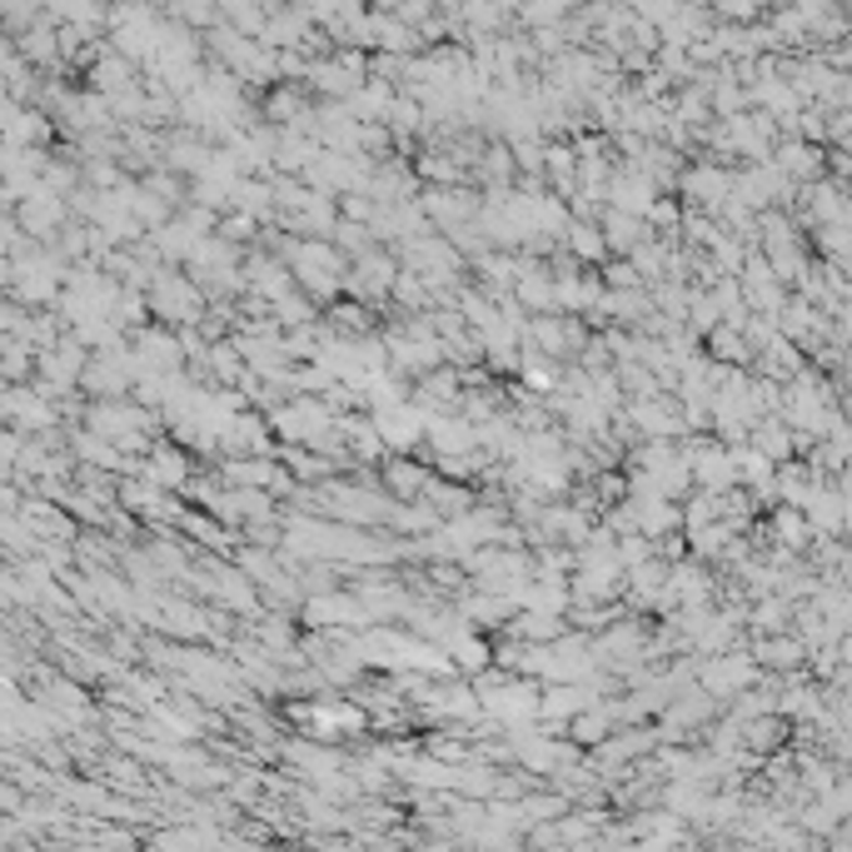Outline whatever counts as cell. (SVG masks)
Returning <instances> with one entry per match:
<instances>
[{
  "instance_id": "cell-1",
  "label": "cell",
  "mask_w": 852,
  "mask_h": 852,
  "mask_svg": "<svg viewBox=\"0 0 852 852\" xmlns=\"http://www.w3.org/2000/svg\"><path fill=\"white\" fill-rule=\"evenodd\" d=\"M150 305L160 320H170V330L175 324H200L205 320V295L200 284L185 280V274H160V280H150Z\"/></svg>"
},
{
  "instance_id": "cell-9",
  "label": "cell",
  "mask_w": 852,
  "mask_h": 852,
  "mask_svg": "<svg viewBox=\"0 0 852 852\" xmlns=\"http://www.w3.org/2000/svg\"><path fill=\"white\" fill-rule=\"evenodd\" d=\"M757 678V668H753V658H743V653H723V658H713V663H703V688L708 693H743L748 683Z\"/></svg>"
},
{
  "instance_id": "cell-24",
  "label": "cell",
  "mask_w": 852,
  "mask_h": 852,
  "mask_svg": "<svg viewBox=\"0 0 852 852\" xmlns=\"http://www.w3.org/2000/svg\"><path fill=\"white\" fill-rule=\"evenodd\" d=\"M394 125V131L399 135H409V131H424V110L415 106V100H399V95H394V106H390V115H384Z\"/></svg>"
},
{
  "instance_id": "cell-13",
  "label": "cell",
  "mask_w": 852,
  "mask_h": 852,
  "mask_svg": "<svg viewBox=\"0 0 852 852\" xmlns=\"http://www.w3.org/2000/svg\"><path fill=\"white\" fill-rule=\"evenodd\" d=\"M773 544H778V554H803L807 544H817L813 539V529H807V519L798 509H778L773 514Z\"/></svg>"
},
{
  "instance_id": "cell-22",
  "label": "cell",
  "mask_w": 852,
  "mask_h": 852,
  "mask_svg": "<svg viewBox=\"0 0 852 852\" xmlns=\"http://www.w3.org/2000/svg\"><path fill=\"white\" fill-rule=\"evenodd\" d=\"M21 220H25V230H55L60 205L50 200V195H30V200L21 205Z\"/></svg>"
},
{
  "instance_id": "cell-17",
  "label": "cell",
  "mask_w": 852,
  "mask_h": 852,
  "mask_svg": "<svg viewBox=\"0 0 852 852\" xmlns=\"http://www.w3.org/2000/svg\"><path fill=\"white\" fill-rule=\"evenodd\" d=\"M200 239H205V235H195V230H189L185 220H170V225L155 230V249H160L165 260H180V264L189 260V249L200 245Z\"/></svg>"
},
{
  "instance_id": "cell-2",
  "label": "cell",
  "mask_w": 852,
  "mask_h": 852,
  "mask_svg": "<svg viewBox=\"0 0 852 852\" xmlns=\"http://www.w3.org/2000/svg\"><path fill=\"white\" fill-rule=\"evenodd\" d=\"M394 274H399V260L384 255V249H365L355 260V270H344V289L355 299H384L390 295Z\"/></svg>"
},
{
  "instance_id": "cell-16",
  "label": "cell",
  "mask_w": 852,
  "mask_h": 852,
  "mask_svg": "<svg viewBox=\"0 0 852 852\" xmlns=\"http://www.w3.org/2000/svg\"><path fill=\"white\" fill-rule=\"evenodd\" d=\"M185 479H189L185 454H180L175 444H155V454H150V484L155 489H180Z\"/></svg>"
},
{
  "instance_id": "cell-23",
  "label": "cell",
  "mask_w": 852,
  "mask_h": 852,
  "mask_svg": "<svg viewBox=\"0 0 852 852\" xmlns=\"http://www.w3.org/2000/svg\"><path fill=\"white\" fill-rule=\"evenodd\" d=\"M708 339H713V349H718V359H728V365H748V359H753V349L743 344V334L728 330V324H718Z\"/></svg>"
},
{
  "instance_id": "cell-12",
  "label": "cell",
  "mask_w": 852,
  "mask_h": 852,
  "mask_svg": "<svg viewBox=\"0 0 852 852\" xmlns=\"http://www.w3.org/2000/svg\"><path fill=\"white\" fill-rule=\"evenodd\" d=\"M643 220H628V214L618 210H604V220H598V235H604V249H614V255H633V245H643Z\"/></svg>"
},
{
  "instance_id": "cell-19",
  "label": "cell",
  "mask_w": 852,
  "mask_h": 852,
  "mask_svg": "<svg viewBox=\"0 0 852 852\" xmlns=\"http://www.w3.org/2000/svg\"><path fill=\"white\" fill-rule=\"evenodd\" d=\"M424 484H429V469H419V464H409V459L390 464V494L394 498H419Z\"/></svg>"
},
{
  "instance_id": "cell-10",
  "label": "cell",
  "mask_w": 852,
  "mask_h": 852,
  "mask_svg": "<svg viewBox=\"0 0 852 852\" xmlns=\"http://www.w3.org/2000/svg\"><path fill=\"white\" fill-rule=\"evenodd\" d=\"M220 444L249 454V459H255V454H260V459H270V424H264V419H255V415H235Z\"/></svg>"
},
{
  "instance_id": "cell-7",
  "label": "cell",
  "mask_w": 852,
  "mask_h": 852,
  "mask_svg": "<svg viewBox=\"0 0 852 852\" xmlns=\"http://www.w3.org/2000/svg\"><path fill=\"white\" fill-rule=\"evenodd\" d=\"M768 160L782 170V180H788V185H798V180H807V185H813V180H823V150H817V145H807V140H782L778 150L768 155Z\"/></svg>"
},
{
  "instance_id": "cell-25",
  "label": "cell",
  "mask_w": 852,
  "mask_h": 852,
  "mask_svg": "<svg viewBox=\"0 0 852 852\" xmlns=\"http://www.w3.org/2000/svg\"><path fill=\"white\" fill-rule=\"evenodd\" d=\"M842 239H848V225H828V230H817V249L828 255V260H842Z\"/></svg>"
},
{
  "instance_id": "cell-26",
  "label": "cell",
  "mask_w": 852,
  "mask_h": 852,
  "mask_svg": "<svg viewBox=\"0 0 852 852\" xmlns=\"http://www.w3.org/2000/svg\"><path fill=\"white\" fill-rule=\"evenodd\" d=\"M723 21H753V15H757V5H723Z\"/></svg>"
},
{
  "instance_id": "cell-3",
  "label": "cell",
  "mask_w": 852,
  "mask_h": 852,
  "mask_svg": "<svg viewBox=\"0 0 852 852\" xmlns=\"http://www.w3.org/2000/svg\"><path fill=\"white\" fill-rule=\"evenodd\" d=\"M369 424H374L379 444H390V449L409 454L415 444H424V424H429V415H424V409H415L409 399H404V404H394V409H384V415H369Z\"/></svg>"
},
{
  "instance_id": "cell-8",
  "label": "cell",
  "mask_w": 852,
  "mask_h": 852,
  "mask_svg": "<svg viewBox=\"0 0 852 852\" xmlns=\"http://www.w3.org/2000/svg\"><path fill=\"white\" fill-rule=\"evenodd\" d=\"M628 419H633V424H639L649 439H674L678 429H683L674 399H658V394H643V399L628 404Z\"/></svg>"
},
{
  "instance_id": "cell-21",
  "label": "cell",
  "mask_w": 852,
  "mask_h": 852,
  "mask_svg": "<svg viewBox=\"0 0 852 852\" xmlns=\"http://www.w3.org/2000/svg\"><path fill=\"white\" fill-rule=\"evenodd\" d=\"M757 658L763 663H773V668H788V663H798L803 658V643H793L788 633H773V639H763L757 643Z\"/></svg>"
},
{
  "instance_id": "cell-15",
  "label": "cell",
  "mask_w": 852,
  "mask_h": 852,
  "mask_svg": "<svg viewBox=\"0 0 852 852\" xmlns=\"http://www.w3.org/2000/svg\"><path fill=\"white\" fill-rule=\"evenodd\" d=\"M733 464H738V484L757 489V498H773V464L763 459V454L753 449V444H743V449H733Z\"/></svg>"
},
{
  "instance_id": "cell-5",
  "label": "cell",
  "mask_w": 852,
  "mask_h": 852,
  "mask_svg": "<svg viewBox=\"0 0 852 852\" xmlns=\"http://www.w3.org/2000/svg\"><path fill=\"white\" fill-rule=\"evenodd\" d=\"M424 439L439 449V459L444 464H459V459H469L479 444H473V424L469 419H454V415H434L424 424Z\"/></svg>"
},
{
  "instance_id": "cell-6",
  "label": "cell",
  "mask_w": 852,
  "mask_h": 852,
  "mask_svg": "<svg viewBox=\"0 0 852 852\" xmlns=\"http://www.w3.org/2000/svg\"><path fill=\"white\" fill-rule=\"evenodd\" d=\"M419 210L429 214V220H439V225H449V230H459V225H469L473 214H479V200H473L469 189H449V185H434L419 200Z\"/></svg>"
},
{
  "instance_id": "cell-20",
  "label": "cell",
  "mask_w": 852,
  "mask_h": 852,
  "mask_svg": "<svg viewBox=\"0 0 852 852\" xmlns=\"http://www.w3.org/2000/svg\"><path fill=\"white\" fill-rule=\"evenodd\" d=\"M598 639H604V643H598V653H614V658H618V653H639L643 628L639 623H608Z\"/></svg>"
},
{
  "instance_id": "cell-14",
  "label": "cell",
  "mask_w": 852,
  "mask_h": 852,
  "mask_svg": "<svg viewBox=\"0 0 852 852\" xmlns=\"http://www.w3.org/2000/svg\"><path fill=\"white\" fill-rule=\"evenodd\" d=\"M564 249H568V260H589V264H598L608 255L604 235H598L593 220H568V225H564Z\"/></svg>"
},
{
  "instance_id": "cell-4",
  "label": "cell",
  "mask_w": 852,
  "mask_h": 852,
  "mask_svg": "<svg viewBox=\"0 0 852 852\" xmlns=\"http://www.w3.org/2000/svg\"><path fill=\"white\" fill-rule=\"evenodd\" d=\"M683 195H688V210H699V214H713L723 200H728V189H733V175L723 165H713V160H703V165H693V170H683Z\"/></svg>"
},
{
  "instance_id": "cell-11",
  "label": "cell",
  "mask_w": 852,
  "mask_h": 852,
  "mask_svg": "<svg viewBox=\"0 0 852 852\" xmlns=\"http://www.w3.org/2000/svg\"><path fill=\"white\" fill-rule=\"evenodd\" d=\"M359 618H365V608L349 593H314L305 604V623H359Z\"/></svg>"
},
{
  "instance_id": "cell-18",
  "label": "cell",
  "mask_w": 852,
  "mask_h": 852,
  "mask_svg": "<svg viewBox=\"0 0 852 852\" xmlns=\"http://www.w3.org/2000/svg\"><path fill=\"white\" fill-rule=\"evenodd\" d=\"M205 365H210V374L220 379V384H245V374H249L245 359H239V349H235V344H225V339L205 349Z\"/></svg>"
}]
</instances>
